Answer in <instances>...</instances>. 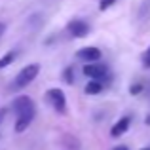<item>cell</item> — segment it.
<instances>
[{
  "label": "cell",
  "instance_id": "9",
  "mask_svg": "<svg viewBox=\"0 0 150 150\" xmlns=\"http://www.w3.org/2000/svg\"><path fill=\"white\" fill-rule=\"evenodd\" d=\"M101 91H103L101 82H93V80L88 82V86H86V93H88V95H97V93H101Z\"/></svg>",
  "mask_w": 150,
  "mask_h": 150
},
{
  "label": "cell",
  "instance_id": "3",
  "mask_svg": "<svg viewBox=\"0 0 150 150\" xmlns=\"http://www.w3.org/2000/svg\"><path fill=\"white\" fill-rule=\"evenodd\" d=\"M46 99H48V103L53 106L55 112H59V114L67 112V97L59 88H50L48 91H46Z\"/></svg>",
  "mask_w": 150,
  "mask_h": 150
},
{
  "label": "cell",
  "instance_id": "7",
  "mask_svg": "<svg viewBox=\"0 0 150 150\" xmlns=\"http://www.w3.org/2000/svg\"><path fill=\"white\" fill-rule=\"evenodd\" d=\"M129 124H131V118H129V116H122L120 120H118L116 124L112 125V129H110V135H112L114 139L122 137V135H124V133L129 129Z\"/></svg>",
  "mask_w": 150,
  "mask_h": 150
},
{
  "label": "cell",
  "instance_id": "6",
  "mask_svg": "<svg viewBox=\"0 0 150 150\" xmlns=\"http://www.w3.org/2000/svg\"><path fill=\"white\" fill-rule=\"evenodd\" d=\"M76 57L82 59V61H86V63H97L101 59V50L95 48V46H88V48L78 50Z\"/></svg>",
  "mask_w": 150,
  "mask_h": 150
},
{
  "label": "cell",
  "instance_id": "17",
  "mask_svg": "<svg viewBox=\"0 0 150 150\" xmlns=\"http://www.w3.org/2000/svg\"><path fill=\"white\" fill-rule=\"evenodd\" d=\"M144 124H146V125H150V114H148L146 118H144Z\"/></svg>",
  "mask_w": 150,
  "mask_h": 150
},
{
  "label": "cell",
  "instance_id": "1",
  "mask_svg": "<svg viewBox=\"0 0 150 150\" xmlns=\"http://www.w3.org/2000/svg\"><path fill=\"white\" fill-rule=\"evenodd\" d=\"M15 112V131L23 133L29 129V125L33 124L34 116H36V106H34V101L30 99L29 95H19L13 99V105H11Z\"/></svg>",
  "mask_w": 150,
  "mask_h": 150
},
{
  "label": "cell",
  "instance_id": "14",
  "mask_svg": "<svg viewBox=\"0 0 150 150\" xmlns=\"http://www.w3.org/2000/svg\"><path fill=\"white\" fill-rule=\"evenodd\" d=\"M141 91H143V84H133L131 88H129V93H131V95H139Z\"/></svg>",
  "mask_w": 150,
  "mask_h": 150
},
{
  "label": "cell",
  "instance_id": "13",
  "mask_svg": "<svg viewBox=\"0 0 150 150\" xmlns=\"http://www.w3.org/2000/svg\"><path fill=\"white\" fill-rule=\"evenodd\" d=\"M116 2V0H99V10L101 11H105V10H108L112 4Z\"/></svg>",
  "mask_w": 150,
  "mask_h": 150
},
{
  "label": "cell",
  "instance_id": "16",
  "mask_svg": "<svg viewBox=\"0 0 150 150\" xmlns=\"http://www.w3.org/2000/svg\"><path fill=\"white\" fill-rule=\"evenodd\" d=\"M4 29H6V25H4V23H0V36H2V33H4Z\"/></svg>",
  "mask_w": 150,
  "mask_h": 150
},
{
  "label": "cell",
  "instance_id": "2",
  "mask_svg": "<svg viewBox=\"0 0 150 150\" xmlns=\"http://www.w3.org/2000/svg\"><path fill=\"white\" fill-rule=\"evenodd\" d=\"M38 72H40V65H36V63H30V65L23 67L17 72V76L13 78V82L10 84V89L11 91H19V89L27 88V86L38 76Z\"/></svg>",
  "mask_w": 150,
  "mask_h": 150
},
{
  "label": "cell",
  "instance_id": "4",
  "mask_svg": "<svg viewBox=\"0 0 150 150\" xmlns=\"http://www.w3.org/2000/svg\"><path fill=\"white\" fill-rule=\"evenodd\" d=\"M82 72L88 78H91L93 82H99L101 78H105L106 74H108V67L103 65V63H86Z\"/></svg>",
  "mask_w": 150,
  "mask_h": 150
},
{
  "label": "cell",
  "instance_id": "11",
  "mask_svg": "<svg viewBox=\"0 0 150 150\" xmlns=\"http://www.w3.org/2000/svg\"><path fill=\"white\" fill-rule=\"evenodd\" d=\"M141 63H143L144 69H150V46L143 51V55H141Z\"/></svg>",
  "mask_w": 150,
  "mask_h": 150
},
{
  "label": "cell",
  "instance_id": "12",
  "mask_svg": "<svg viewBox=\"0 0 150 150\" xmlns=\"http://www.w3.org/2000/svg\"><path fill=\"white\" fill-rule=\"evenodd\" d=\"M150 13V0H144V4H143V8H141V19H146V15Z\"/></svg>",
  "mask_w": 150,
  "mask_h": 150
},
{
  "label": "cell",
  "instance_id": "5",
  "mask_svg": "<svg viewBox=\"0 0 150 150\" xmlns=\"http://www.w3.org/2000/svg\"><path fill=\"white\" fill-rule=\"evenodd\" d=\"M67 33L74 38H84V36H88V33H89V25L84 19H70V21L67 23Z\"/></svg>",
  "mask_w": 150,
  "mask_h": 150
},
{
  "label": "cell",
  "instance_id": "18",
  "mask_svg": "<svg viewBox=\"0 0 150 150\" xmlns=\"http://www.w3.org/2000/svg\"><path fill=\"white\" fill-rule=\"evenodd\" d=\"M114 150H127V146H116Z\"/></svg>",
  "mask_w": 150,
  "mask_h": 150
},
{
  "label": "cell",
  "instance_id": "8",
  "mask_svg": "<svg viewBox=\"0 0 150 150\" xmlns=\"http://www.w3.org/2000/svg\"><path fill=\"white\" fill-rule=\"evenodd\" d=\"M15 57H17V51L15 50H10V51H6V53L0 57V70L2 69H6V67H10L11 63L15 61Z\"/></svg>",
  "mask_w": 150,
  "mask_h": 150
},
{
  "label": "cell",
  "instance_id": "19",
  "mask_svg": "<svg viewBox=\"0 0 150 150\" xmlns=\"http://www.w3.org/2000/svg\"><path fill=\"white\" fill-rule=\"evenodd\" d=\"M141 150H150V146H146V148H141Z\"/></svg>",
  "mask_w": 150,
  "mask_h": 150
},
{
  "label": "cell",
  "instance_id": "10",
  "mask_svg": "<svg viewBox=\"0 0 150 150\" xmlns=\"http://www.w3.org/2000/svg\"><path fill=\"white\" fill-rule=\"evenodd\" d=\"M63 80H65L67 84H74V69H72V67L65 69V72H63Z\"/></svg>",
  "mask_w": 150,
  "mask_h": 150
},
{
  "label": "cell",
  "instance_id": "15",
  "mask_svg": "<svg viewBox=\"0 0 150 150\" xmlns=\"http://www.w3.org/2000/svg\"><path fill=\"white\" fill-rule=\"evenodd\" d=\"M4 114H6V110L0 108V124H2V120H4Z\"/></svg>",
  "mask_w": 150,
  "mask_h": 150
}]
</instances>
